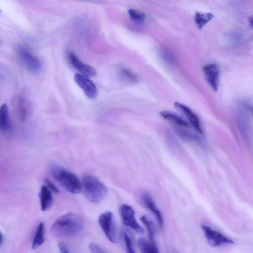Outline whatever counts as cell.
Instances as JSON below:
<instances>
[{"instance_id": "cell-1", "label": "cell", "mask_w": 253, "mask_h": 253, "mask_svg": "<svg viewBox=\"0 0 253 253\" xmlns=\"http://www.w3.org/2000/svg\"><path fill=\"white\" fill-rule=\"evenodd\" d=\"M84 224L81 218L74 213H68L57 218L52 224L53 235L60 238H74L82 231Z\"/></svg>"}, {"instance_id": "cell-2", "label": "cell", "mask_w": 253, "mask_h": 253, "mask_svg": "<svg viewBox=\"0 0 253 253\" xmlns=\"http://www.w3.org/2000/svg\"><path fill=\"white\" fill-rule=\"evenodd\" d=\"M81 183L84 194L90 202L98 203L103 200L107 194L106 186L94 176H84Z\"/></svg>"}, {"instance_id": "cell-3", "label": "cell", "mask_w": 253, "mask_h": 253, "mask_svg": "<svg viewBox=\"0 0 253 253\" xmlns=\"http://www.w3.org/2000/svg\"><path fill=\"white\" fill-rule=\"evenodd\" d=\"M53 177L67 191L72 194H77L82 190V183L73 173L56 165L52 168Z\"/></svg>"}, {"instance_id": "cell-4", "label": "cell", "mask_w": 253, "mask_h": 253, "mask_svg": "<svg viewBox=\"0 0 253 253\" xmlns=\"http://www.w3.org/2000/svg\"><path fill=\"white\" fill-rule=\"evenodd\" d=\"M99 224L108 239L113 243L117 242L115 220L111 212H106L99 217Z\"/></svg>"}, {"instance_id": "cell-5", "label": "cell", "mask_w": 253, "mask_h": 253, "mask_svg": "<svg viewBox=\"0 0 253 253\" xmlns=\"http://www.w3.org/2000/svg\"><path fill=\"white\" fill-rule=\"evenodd\" d=\"M119 211L122 220L125 225L129 227L138 234L144 233V229L136 220L135 212L130 205L123 204L120 206Z\"/></svg>"}, {"instance_id": "cell-6", "label": "cell", "mask_w": 253, "mask_h": 253, "mask_svg": "<svg viewBox=\"0 0 253 253\" xmlns=\"http://www.w3.org/2000/svg\"><path fill=\"white\" fill-rule=\"evenodd\" d=\"M17 54L25 68L30 72L37 73L41 70L40 60L26 48L21 46L16 49Z\"/></svg>"}, {"instance_id": "cell-7", "label": "cell", "mask_w": 253, "mask_h": 253, "mask_svg": "<svg viewBox=\"0 0 253 253\" xmlns=\"http://www.w3.org/2000/svg\"><path fill=\"white\" fill-rule=\"evenodd\" d=\"M201 228L204 232L207 242L213 247L234 244L233 241L230 239L225 236L219 232L213 230L206 225H201Z\"/></svg>"}, {"instance_id": "cell-8", "label": "cell", "mask_w": 253, "mask_h": 253, "mask_svg": "<svg viewBox=\"0 0 253 253\" xmlns=\"http://www.w3.org/2000/svg\"><path fill=\"white\" fill-rule=\"evenodd\" d=\"M204 78L211 89L217 91L219 84L220 71L218 66L214 63L205 65L203 67Z\"/></svg>"}, {"instance_id": "cell-9", "label": "cell", "mask_w": 253, "mask_h": 253, "mask_svg": "<svg viewBox=\"0 0 253 253\" xmlns=\"http://www.w3.org/2000/svg\"><path fill=\"white\" fill-rule=\"evenodd\" d=\"M74 80L78 85L90 99H94L97 94V88L94 83L88 77L79 73L74 75Z\"/></svg>"}, {"instance_id": "cell-10", "label": "cell", "mask_w": 253, "mask_h": 253, "mask_svg": "<svg viewBox=\"0 0 253 253\" xmlns=\"http://www.w3.org/2000/svg\"><path fill=\"white\" fill-rule=\"evenodd\" d=\"M174 106L186 116L194 129L199 133L202 134L203 131L198 116L189 107L182 103L176 102Z\"/></svg>"}, {"instance_id": "cell-11", "label": "cell", "mask_w": 253, "mask_h": 253, "mask_svg": "<svg viewBox=\"0 0 253 253\" xmlns=\"http://www.w3.org/2000/svg\"><path fill=\"white\" fill-rule=\"evenodd\" d=\"M68 58L72 66L81 74L88 77H94L97 75V72L94 68L83 63L73 52L69 53Z\"/></svg>"}, {"instance_id": "cell-12", "label": "cell", "mask_w": 253, "mask_h": 253, "mask_svg": "<svg viewBox=\"0 0 253 253\" xmlns=\"http://www.w3.org/2000/svg\"><path fill=\"white\" fill-rule=\"evenodd\" d=\"M141 200L143 205L147 209H148L155 215L158 225L160 228L163 225V219L162 214L157 208L154 200H153L151 195L147 192L143 193L141 196Z\"/></svg>"}, {"instance_id": "cell-13", "label": "cell", "mask_w": 253, "mask_h": 253, "mask_svg": "<svg viewBox=\"0 0 253 253\" xmlns=\"http://www.w3.org/2000/svg\"><path fill=\"white\" fill-rule=\"evenodd\" d=\"M41 209L42 211L48 210L53 203L51 191L46 186H42L39 193Z\"/></svg>"}, {"instance_id": "cell-14", "label": "cell", "mask_w": 253, "mask_h": 253, "mask_svg": "<svg viewBox=\"0 0 253 253\" xmlns=\"http://www.w3.org/2000/svg\"><path fill=\"white\" fill-rule=\"evenodd\" d=\"M10 129L8 108L6 104L4 103L0 107V130L7 132Z\"/></svg>"}, {"instance_id": "cell-15", "label": "cell", "mask_w": 253, "mask_h": 253, "mask_svg": "<svg viewBox=\"0 0 253 253\" xmlns=\"http://www.w3.org/2000/svg\"><path fill=\"white\" fill-rule=\"evenodd\" d=\"M161 116L172 123L181 126L189 127V123L180 116L168 111L160 112Z\"/></svg>"}, {"instance_id": "cell-16", "label": "cell", "mask_w": 253, "mask_h": 253, "mask_svg": "<svg viewBox=\"0 0 253 253\" xmlns=\"http://www.w3.org/2000/svg\"><path fill=\"white\" fill-rule=\"evenodd\" d=\"M45 241V225L41 222L38 225L34 237L32 247L35 249L42 245Z\"/></svg>"}, {"instance_id": "cell-17", "label": "cell", "mask_w": 253, "mask_h": 253, "mask_svg": "<svg viewBox=\"0 0 253 253\" xmlns=\"http://www.w3.org/2000/svg\"><path fill=\"white\" fill-rule=\"evenodd\" d=\"M138 245L142 253H158V248L154 243L148 242L144 238L138 239Z\"/></svg>"}, {"instance_id": "cell-18", "label": "cell", "mask_w": 253, "mask_h": 253, "mask_svg": "<svg viewBox=\"0 0 253 253\" xmlns=\"http://www.w3.org/2000/svg\"><path fill=\"white\" fill-rule=\"evenodd\" d=\"M121 237L126 252L128 253H134L133 240L130 232L126 229H123Z\"/></svg>"}, {"instance_id": "cell-19", "label": "cell", "mask_w": 253, "mask_h": 253, "mask_svg": "<svg viewBox=\"0 0 253 253\" xmlns=\"http://www.w3.org/2000/svg\"><path fill=\"white\" fill-rule=\"evenodd\" d=\"M214 17V15L210 12L203 13L196 12L195 14V22L197 27L200 29Z\"/></svg>"}, {"instance_id": "cell-20", "label": "cell", "mask_w": 253, "mask_h": 253, "mask_svg": "<svg viewBox=\"0 0 253 253\" xmlns=\"http://www.w3.org/2000/svg\"><path fill=\"white\" fill-rule=\"evenodd\" d=\"M119 74L123 80L127 82L133 83L137 82L138 80V77L136 75L126 68H121L119 69Z\"/></svg>"}, {"instance_id": "cell-21", "label": "cell", "mask_w": 253, "mask_h": 253, "mask_svg": "<svg viewBox=\"0 0 253 253\" xmlns=\"http://www.w3.org/2000/svg\"><path fill=\"white\" fill-rule=\"evenodd\" d=\"M140 220L146 228L150 241L154 243L155 229L153 223L145 215L141 216Z\"/></svg>"}, {"instance_id": "cell-22", "label": "cell", "mask_w": 253, "mask_h": 253, "mask_svg": "<svg viewBox=\"0 0 253 253\" xmlns=\"http://www.w3.org/2000/svg\"><path fill=\"white\" fill-rule=\"evenodd\" d=\"M160 56L164 62L169 65H172L175 62V57L174 54L170 51L166 49L161 50Z\"/></svg>"}, {"instance_id": "cell-23", "label": "cell", "mask_w": 253, "mask_h": 253, "mask_svg": "<svg viewBox=\"0 0 253 253\" xmlns=\"http://www.w3.org/2000/svg\"><path fill=\"white\" fill-rule=\"evenodd\" d=\"M128 13L132 20L138 23H143L146 18V16L144 13L132 9H130L128 11Z\"/></svg>"}, {"instance_id": "cell-24", "label": "cell", "mask_w": 253, "mask_h": 253, "mask_svg": "<svg viewBox=\"0 0 253 253\" xmlns=\"http://www.w3.org/2000/svg\"><path fill=\"white\" fill-rule=\"evenodd\" d=\"M17 105L20 119L22 121H24L27 115V110L24 105V102L22 98L19 99Z\"/></svg>"}, {"instance_id": "cell-25", "label": "cell", "mask_w": 253, "mask_h": 253, "mask_svg": "<svg viewBox=\"0 0 253 253\" xmlns=\"http://www.w3.org/2000/svg\"><path fill=\"white\" fill-rule=\"evenodd\" d=\"M90 251L93 253H104V251L100 246L95 243H91L89 245Z\"/></svg>"}, {"instance_id": "cell-26", "label": "cell", "mask_w": 253, "mask_h": 253, "mask_svg": "<svg viewBox=\"0 0 253 253\" xmlns=\"http://www.w3.org/2000/svg\"><path fill=\"white\" fill-rule=\"evenodd\" d=\"M45 182L47 188L51 191L55 193L59 192L58 188L48 179H45Z\"/></svg>"}, {"instance_id": "cell-27", "label": "cell", "mask_w": 253, "mask_h": 253, "mask_svg": "<svg viewBox=\"0 0 253 253\" xmlns=\"http://www.w3.org/2000/svg\"><path fill=\"white\" fill-rule=\"evenodd\" d=\"M58 247L60 253H69L70 252L68 248L67 247V246L62 243H59Z\"/></svg>"}, {"instance_id": "cell-28", "label": "cell", "mask_w": 253, "mask_h": 253, "mask_svg": "<svg viewBox=\"0 0 253 253\" xmlns=\"http://www.w3.org/2000/svg\"><path fill=\"white\" fill-rule=\"evenodd\" d=\"M3 240V236L1 233L0 232V245L1 244Z\"/></svg>"}, {"instance_id": "cell-29", "label": "cell", "mask_w": 253, "mask_h": 253, "mask_svg": "<svg viewBox=\"0 0 253 253\" xmlns=\"http://www.w3.org/2000/svg\"></svg>"}, {"instance_id": "cell-30", "label": "cell", "mask_w": 253, "mask_h": 253, "mask_svg": "<svg viewBox=\"0 0 253 253\" xmlns=\"http://www.w3.org/2000/svg\"></svg>"}]
</instances>
